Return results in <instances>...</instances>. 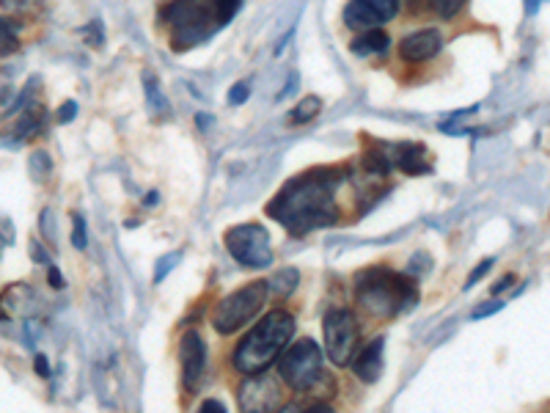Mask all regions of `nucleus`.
I'll use <instances>...</instances> for the list:
<instances>
[{"instance_id":"473e14b6","label":"nucleus","mask_w":550,"mask_h":413,"mask_svg":"<svg viewBox=\"0 0 550 413\" xmlns=\"http://www.w3.org/2000/svg\"><path fill=\"white\" fill-rule=\"evenodd\" d=\"M248 94H251L248 83H237V86H231L229 102H231V105H242V102L248 100Z\"/></svg>"},{"instance_id":"423d86ee","label":"nucleus","mask_w":550,"mask_h":413,"mask_svg":"<svg viewBox=\"0 0 550 413\" xmlns=\"http://www.w3.org/2000/svg\"><path fill=\"white\" fill-rule=\"evenodd\" d=\"M278 375L286 386L297 391H311L319 380L325 378L322 372V350L314 339H297L278 358Z\"/></svg>"},{"instance_id":"393cba45","label":"nucleus","mask_w":550,"mask_h":413,"mask_svg":"<svg viewBox=\"0 0 550 413\" xmlns=\"http://www.w3.org/2000/svg\"><path fill=\"white\" fill-rule=\"evenodd\" d=\"M179 262H182V251H171L168 257L157 259V265H154V281L160 284V281H163L165 276H168V273H171V270L179 265Z\"/></svg>"},{"instance_id":"39448f33","label":"nucleus","mask_w":550,"mask_h":413,"mask_svg":"<svg viewBox=\"0 0 550 413\" xmlns=\"http://www.w3.org/2000/svg\"><path fill=\"white\" fill-rule=\"evenodd\" d=\"M270 298V287L267 281H251L240 290H234L231 295H226L223 301L218 303V309L212 314V325L215 331L223 336L237 334L242 325H248L262 312V306Z\"/></svg>"},{"instance_id":"4468645a","label":"nucleus","mask_w":550,"mask_h":413,"mask_svg":"<svg viewBox=\"0 0 550 413\" xmlns=\"http://www.w3.org/2000/svg\"><path fill=\"white\" fill-rule=\"evenodd\" d=\"M44 116H47V113H44L42 105H28L25 113H22L20 119L14 122V127H11V141L6 146H20L25 144V141H31L33 135L42 133Z\"/></svg>"},{"instance_id":"4be33fe9","label":"nucleus","mask_w":550,"mask_h":413,"mask_svg":"<svg viewBox=\"0 0 550 413\" xmlns=\"http://www.w3.org/2000/svg\"><path fill=\"white\" fill-rule=\"evenodd\" d=\"M143 89H146V102H149V108L154 113L157 111H168V102L160 94V86H157V80L152 78V72H143Z\"/></svg>"},{"instance_id":"2eb2a0df","label":"nucleus","mask_w":550,"mask_h":413,"mask_svg":"<svg viewBox=\"0 0 550 413\" xmlns=\"http://www.w3.org/2000/svg\"><path fill=\"white\" fill-rule=\"evenodd\" d=\"M388 47H391V39H388V34H385V31H380V28L363 31V34H358L350 42V50L358 58L385 56V53H388Z\"/></svg>"},{"instance_id":"58836bf2","label":"nucleus","mask_w":550,"mask_h":413,"mask_svg":"<svg viewBox=\"0 0 550 413\" xmlns=\"http://www.w3.org/2000/svg\"><path fill=\"white\" fill-rule=\"evenodd\" d=\"M303 413H336V411H333L330 405H325V402H317L314 408H308V411H303Z\"/></svg>"},{"instance_id":"c756f323","label":"nucleus","mask_w":550,"mask_h":413,"mask_svg":"<svg viewBox=\"0 0 550 413\" xmlns=\"http://www.w3.org/2000/svg\"><path fill=\"white\" fill-rule=\"evenodd\" d=\"M501 309H504V303H501V301H487V303H482V306H476L471 317H473V320H484L487 314L501 312Z\"/></svg>"},{"instance_id":"0eeeda50","label":"nucleus","mask_w":550,"mask_h":413,"mask_svg":"<svg viewBox=\"0 0 550 413\" xmlns=\"http://www.w3.org/2000/svg\"><path fill=\"white\" fill-rule=\"evenodd\" d=\"M325 353L336 367H350L358 353V320L350 309H330L322 320Z\"/></svg>"},{"instance_id":"20e7f679","label":"nucleus","mask_w":550,"mask_h":413,"mask_svg":"<svg viewBox=\"0 0 550 413\" xmlns=\"http://www.w3.org/2000/svg\"><path fill=\"white\" fill-rule=\"evenodd\" d=\"M165 25L171 28V47L176 53L201 45L218 23L212 0H174L163 12Z\"/></svg>"},{"instance_id":"f03ea898","label":"nucleus","mask_w":550,"mask_h":413,"mask_svg":"<svg viewBox=\"0 0 550 413\" xmlns=\"http://www.w3.org/2000/svg\"><path fill=\"white\" fill-rule=\"evenodd\" d=\"M295 334V320L289 312H270L253 325L234 350V369L242 375H259L275 364L281 353L289 347Z\"/></svg>"},{"instance_id":"b1692460","label":"nucleus","mask_w":550,"mask_h":413,"mask_svg":"<svg viewBox=\"0 0 550 413\" xmlns=\"http://www.w3.org/2000/svg\"><path fill=\"white\" fill-rule=\"evenodd\" d=\"M50 171H53L50 155H47V152H42V149H39V152H33V157H31V177L39 179V182H42V179L50 177Z\"/></svg>"},{"instance_id":"a878e982","label":"nucleus","mask_w":550,"mask_h":413,"mask_svg":"<svg viewBox=\"0 0 550 413\" xmlns=\"http://www.w3.org/2000/svg\"><path fill=\"white\" fill-rule=\"evenodd\" d=\"M212 6H215V17H218V23L226 25L234 14L240 12L242 0H212Z\"/></svg>"},{"instance_id":"1a4fd4ad","label":"nucleus","mask_w":550,"mask_h":413,"mask_svg":"<svg viewBox=\"0 0 550 413\" xmlns=\"http://www.w3.org/2000/svg\"><path fill=\"white\" fill-rule=\"evenodd\" d=\"M281 400L278 394V383L273 375H248L242 380L240 391H237V405L240 413H273L275 405Z\"/></svg>"},{"instance_id":"7c9ffc66","label":"nucleus","mask_w":550,"mask_h":413,"mask_svg":"<svg viewBox=\"0 0 550 413\" xmlns=\"http://www.w3.org/2000/svg\"><path fill=\"white\" fill-rule=\"evenodd\" d=\"M490 268H493V259H482V262H479V268H473V273L468 276V281H465V290H471L476 281H482L484 273H487Z\"/></svg>"},{"instance_id":"cd10ccee","label":"nucleus","mask_w":550,"mask_h":413,"mask_svg":"<svg viewBox=\"0 0 550 413\" xmlns=\"http://www.w3.org/2000/svg\"><path fill=\"white\" fill-rule=\"evenodd\" d=\"M42 0H0V9L3 12H14V14H25L33 12Z\"/></svg>"},{"instance_id":"9b49d317","label":"nucleus","mask_w":550,"mask_h":413,"mask_svg":"<svg viewBox=\"0 0 550 413\" xmlns=\"http://www.w3.org/2000/svg\"><path fill=\"white\" fill-rule=\"evenodd\" d=\"M443 50V36H440L438 28H421V31H413L407 34L402 42H399V56L407 64H424V61H432Z\"/></svg>"},{"instance_id":"a211bd4d","label":"nucleus","mask_w":550,"mask_h":413,"mask_svg":"<svg viewBox=\"0 0 550 413\" xmlns=\"http://www.w3.org/2000/svg\"><path fill=\"white\" fill-rule=\"evenodd\" d=\"M20 50V36H17V25L0 17V58L14 56Z\"/></svg>"},{"instance_id":"c85d7f7f","label":"nucleus","mask_w":550,"mask_h":413,"mask_svg":"<svg viewBox=\"0 0 550 413\" xmlns=\"http://www.w3.org/2000/svg\"><path fill=\"white\" fill-rule=\"evenodd\" d=\"M39 226H42L44 237H47L50 243L58 240V232H55V226H53V210H50V207H47V210L42 213V218H39Z\"/></svg>"},{"instance_id":"5701e85b","label":"nucleus","mask_w":550,"mask_h":413,"mask_svg":"<svg viewBox=\"0 0 550 413\" xmlns=\"http://www.w3.org/2000/svg\"><path fill=\"white\" fill-rule=\"evenodd\" d=\"M369 9H372L377 17H380V23H391L396 14H399V9H402V3L399 0H363Z\"/></svg>"},{"instance_id":"aec40b11","label":"nucleus","mask_w":550,"mask_h":413,"mask_svg":"<svg viewBox=\"0 0 550 413\" xmlns=\"http://www.w3.org/2000/svg\"><path fill=\"white\" fill-rule=\"evenodd\" d=\"M391 157L385 149H369L366 155H363V168L369 171V174H377V177H385L388 171H391Z\"/></svg>"},{"instance_id":"f3484780","label":"nucleus","mask_w":550,"mask_h":413,"mask_svg":"<svg viewBox=\"0 0 550 413\" xmlns=\"http://www.w3.org/2000/svg\"><path fill=\"white\" fill-rule=\"evenodd\" d=\"M322 111V100L314 97V94H308L303 100H297V105L289 111V122L292 124H308L314 122Z\"/></svg>"},{"instance_id":"e433bc0d","label":"nucleus","mask_w":550,"mask_h":413,"mask_svg":"<svg viewBox=\"0 0 550 413\" xmlns=\"http://www.w3.org/2000/svg\"><path fill=\"white\" fill-rule=\"evenodd\" d=\"M33 364H36V372H39L42 378H47V375H50V364H47V356H42V353H39Z\"/></svg>"},{"instance_id":"bb28decb","label":"nucleus","mask_w":550,"mask_h":413,"mask_svg":"<svg viewBox=\"0 0 550 413\" xmlns=\"http://www.w3.org/2000/svg\"><path fill=\"white\" fill-rule=\"evenodd\" d=\"M72 246H75L77 251H86L88 246L86 218H83V215H75V218H72Z\"/></svg>"},{"instance_id":"ddd939ff","label":"nucleus","mask_w":550,"mask_h":413,"mask_svg":"<svg viewBox=\"0 0 550 413\" xmlns=\"http://www.w3.org/2000/svg\"><path fill=\"white\" fill-rule=\"evenodd\" d=\"M394 152L396 166L402 168L405 174L410 177H421V174H429L432 171V163H429V152L424 144H416V141H407V144H396L391 146Z\"/></svg>"},{"instance_id":"a19ab883","label":"nucleus","mask_w":550,"mask_h":413,"mask_svg":"<svg viewBox=\"0 0 550 413\" xmlns=\"http://www.w3.org/2000/svg\"><path fill=\"white\" fill-rule=\"evenodd\" d=\"M278 413H303V411L297 408L295 402H289V405H284V408H281V411H278Z\"/></svg>"},{"instance_id":"6ab92c4d","label":"nucleus","mask_w":550,"mask_h":413,"mask_svg":"<svg viewBox=\"0 0 550 413\" xmlns=\"http://www.w3.org/2000/svg\"><path fill=\"white\" fill-rule=\"evenodd\" d=\"M297 281H300V276H297V270L286 268V270H278L273 279L267 281V287L275 292V295H281V298H289L292 292H295Z\"/></svg>"},{"instance_id":"412c9836","label":"nucleus","mask_w":550,"mask_h":413,"mask_svg":"<svg viewBox=\"0 0 550 413\" xmlns=\"http://www.w3.org/2000/svg\"><path fill=\"white\" fill-rule=\"evenodd\" d=\"M413 3H421V6H427L429 12H435L443 20H451V17H457L462 12V6L468 0H413Z\"/></svg>"},{"instance_id":"9d476101","label":"nucleus","mask_w":550,"mask_h":413,"mask_svg":"<svg viewBox=\"0 0 550 413\" xmlns=\"http://www.w3.org/2000/svg\"><path fill=\"white\" fill-rule=\"evenodd\" d=\"M179 361H182V383L187 391H196L207 372V345L196 331H187L179 342Z\"/></svg>"},{"instance_id":"f8f14e48","label":"nucleus","mask_w":550,"mask_h":413,"mask_svg":"<svg viewBox=\"0 0 550 413\" xmlns=\"http://www.w3.org/2000/svg\"><path fill=\"white\" fill-rule=\"evenodd\" d=\"M385 336H374L369 345H363L352 358V372L361 383H377L383 375Z\"/></svg>"},{"instance_id":"6e6552de","label":"nucleus","mask_w":550,"mask_h":413,"mask_svg":"<svg viewBox=\"0 0 550 413\" xmlns=\"http://www.w3.org/2000/svg\"><path fill=\"white\" fill-rule=\"evenodd\" d=\"M223 243L229 248V254L245 268H267L273 262L270 251V235L262 224H240L226 232Z\"/></svg>"},{"instance_id":"f257e3e1","label":"nucleus","mask_w":550,"mask_h":413,"mask_svg":"<svg viewBox=\"0 0 550 413\" xmlns=\"http://www.w3.org/2000/svg\"><path fill=\"white\" fill-rule=\"evenodd\" d=\"M344 182L341 168H311L289 179L281 193L267 204V215L286 226L292 235H308L339 221L336 190Z\"/></svg>"},{"instance_id":"ea45409f","label":"nucleus","mask_w":550,"mask_h":413,"mask_svg":"<svg viewBox=\"0 0 550 413\" xmlns=\"http://www.w3.org/2000/svg\"><path fill=\"white\" fill-rule=\"evenodd\" d=\"M539 3H542V0H526V12L528 14H537Z\"/></svg>"},{"instance_id":"79ce46f5","label":"nucleus","mask_w":550,"mask_h":413,"mask_svg":"<svg viewBox=\"0 0 550 413\" xmlns=\"http://www.w3.org/2000/svg\"><path fill=\"white\" fill-rule=\"evenodd\" d=\"M6 246H9V240H6V237L0 235V254H3V248H6Z\"/></svg>"},{"instance_id":"dca6fc26","label":"nucleus","mask_w":550,"mask_h":413,"mask_svg":"<svg viewBox=\"0 0 550 413\" xmlns=\"http://www.w3.org/2000/svg\"><path fill=\"white\" fill-rule=\"evenodd\" d=\"M344 25L350 28V31H358V34H363V31H372V28H380V17L363 3V0H350L347 3V9H344Z\"/></svg>"},{"instance_id":"4c0bfd02","label":"nucleus","mask_w":550,"mask_h":413,"mask_svg":"<svg viewBox=\"0 0 550 413\" xmlns=\"http://www.w3.org/2000/svg\"><path fill=\"white\" fill-rule=\"evenodd\" d=\"M512 281H515V276H506V279L498 281V284H495V287H493V295H501V292H504L506 287L512 284Z\"/></svg>"},{"instance_id":"72a5a7b5","label":"nucleus","mask_w":550,"mask_h":413,"mask_svg":"<svg viewBox=\"0 0 550 413\" xmlns=\"http://www.w3.org/2000/svg\"><path fill=\"white\" fill-rule=\"evenodd\" d=\"M31 259H33V262H39V265H50V257H47V251H44L42 243H36V240H31Z\"/></svg>"},{"instance_id":"7ed1b4c3","label":"nucleus","mask_w":550,"mask_h":413,"mask_svg":"<svg viewBox=\"0 0 550 413\" xmlns=\"http://www.w3.org/2000/svg\"><path fill=\"white\" fill-rule=\"evenodd\" d=\"M355 301L374 320H388L416 303V284L388 268L361 270L355 279Z\"/></svg>"},{"instance_id":"c9c22d12","label":"nucleus","mask_w":550,"mask_h":413,"mask_svg":"<svg viewBox=\"0 0 550 413\" xmlns=\"http://www.w3.org/2000/svg\"><path fill=\"white\" fill-rule=\"evenodd\" d=\"M47 281H50V287H55V290H61V287H64V276H61V270L58 268L47 270Z\"/></svg>"},{"instance_id":"f704fd0d","label":"nucleus","mask_w":550,"mask_h":413,"mask_svg":"<svg viewBox=\"0 0 550 413\" xmlns=\"http://www.w3.org/2000/svg\"><path fill=\"white\" fill-rule=\"evenodd\" d=\"M198 413H226V405L220 400H204L201 402V408Z\"/></svg>"},{"instance_id":"2f4dec72","label":"nucleus","mask_w":550,"mask_h":413,"mask_svg":"<svg viewBox=\"0 0 550 413\" xmlns=\"http://www.w3.org/2000/svg\"><path fill=\"white\" fill-rule=\"evenodd\" d=\"M77 116V102H64V105H61V108H58V113H55V119H58V122L61 124H69L72 122V119H75Z\"/></svg>"}]
</instances>
